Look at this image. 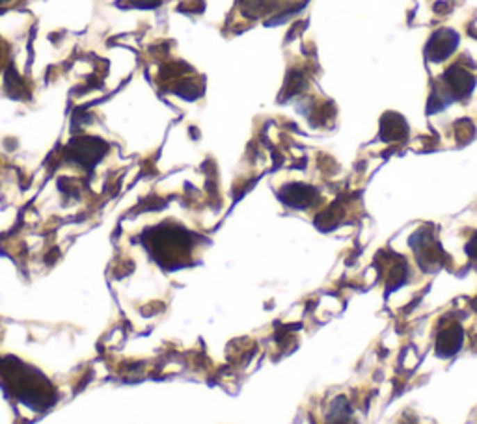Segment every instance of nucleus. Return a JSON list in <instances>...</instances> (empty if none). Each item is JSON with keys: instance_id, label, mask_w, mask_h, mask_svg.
I'll list each match as a JSON object with an SVG mask.
<instances>
[{"instance_id": "1", "label": "nucleus", "mask_w": 477, "mask_h": 424, "mask_svg": "<svg viewBox=\"0 0 477 424\" xmlns=\"http://www.w3.org/2000/svg\"><path fill=\"white\" fill-rule=\"evenodd\" d=\"M408 244L414 250L416 261L425 272H432L442 264V248L438 246V242L435 240V232L429 227L418 229L410 237Z\"/></svg>"}, {"instance_id": "9", "label": "nucleus", "mask_w": 477, "mask_h": 424, "mask_svg": "<svg viewBox=\"0 0 477 424\" xmlns=\"http://www.w3.org/2000/svg\"><path fill=\"white\" fill-rule=\"evenodd\" d=\"M408 275H410V272H408V264L405 262V259L399 262H396L394 266L390 268V272H388V279H386V289L388 291H396V289H399V287H403L405 283L408 281Z\"/></svg>"}, {"instance_id": "12", "label": "nucleus", "mask_w": 477, "mask_h": 424, "mask_svg": "<svg viewBox=\"0 0 477 424\" xmlns=\"http://www.w3.org/2000/svg\"><path fill=\"white\" fill-rule=\"evenodd\" d=\"M464 251H466V255L470 257L471 261L477 262V232L471 237L470 240H468V242H466Z\"/></svg>"}, {"instance_id": "2", "label": "nucleus", "mask_w": 477, "mask_h": 424, "mask_svg": "<svg viewBox=\"0 0 477 424\" xmlns=\"http://www.w3.org/2000/svg\"><path fill=\"white\" fill-rule=\"evenodd\" d=\"M460 35L451 28H438L437 32H432L431 37L427 40L425 45V58L435 64L446 62L449 56H453V53L459 49Z\"/></svg>"}, {"instance_id": "14", "label": "nucleus", "mask_w": 477, "mask_h": 424, "mask_svg": "<svg viewBox=\"0 0 477 424\" xmlns=\"http://www.w3.org/2000/svg\"><path fill=\"white\" fill-rule=\"evenodd\" d=\"M474 309H476V311H477V298H476V300H474Z\"/></svg>"}, {"instance_id": "4", "label": "nucleus", "mask_w": 477, "mask_h": 424, "mask_svg": "<svg viewBox=\"0 0 477 424\" xmlns=\"http://www.w3.org/2000/svg\"><path fill=\"white\" fill-rule=\"evenodd\" d=\"M280 199H282V203H285L287 207H291V209H309V207H314L317 201H319V192H317V188H314V186L309 185H302V183H293V185H287L284 186L282 190H280Z\"/></svg>"}, {"instance_id": "8", "label": "nucleus", "mask_w": 477, "mask_h": 424, "mask_svg": "<svg viewBox=\"0 0 477 424\" xmlns=\"http://www.w3.org/2000/svg\"><path fill=\"white\" fill-rule=\"evenodd\" d=\"M455 99L453 95L444 87L442 82H437L431 90V95H429V103H427V114H438V112L446 110L449 105H453Z\"/></svg>"}, {"instance_id": "3", "label": "nucleus", "mask_w": 477, "mask_h": 424, "mask_svg": "<svg viewBox=\"0 0 477 424\" xmlns=\"http://www.w3.org/2000/svg\"><path fill=\"white\" fill-rule=\"evenodd\" d=\"M440 82L453 95L455 101L468 99L471 93H474V87H476V76L459 64L449 65L448 69L444 71L442 80Z\"/></svg>"}, {"instance_id": "5", "label": "nucleus", "mask_w": 477, "mask_h": 424, "mask_svg": "<svg viewBox=\"0 0 477 424\" xmlns=\"http://www.w3.org/2000/svg\"><path fill=\"white\" fill-rule=\"evenodd\" d=\"M408 128L407 119L397 114V112H386L385 116L380 117V128H378V136L386 144H394V142H403L408 138Z\"/></svg>"}, {"instance_id": "15", "label": "nucleus", "mask_w": 477, "mask_h": 424, "mask_svg": "<svg viewBox=\"0 0 477 424\" xmlns=\"http://www.w3.org/2000/svg\"><path fill=\"white\" fill-rule=\"evenodd\" d=\"M0 2H2V0H0Z\"/></svg>"}, {"instance_id": "11", "label": "nucleus", "mask_w": 477, "mask_h": 424, "mask_svg": "<svg viewBox=\"0 0 477 424\" xmlns=\"http://www.w3.org/2000/svg\"><path fill=\"white\" fill-rule=\"evenodd\" d=\"M455 136H457V142L459 144H470L474 136H476V127L470 119H460V121L455 123Z\"/></svg>"}, {"instance_id": "6", "label": "nucleus", "mask_w": 477, "mask_h": 424, "mask_svg": "<svg viewBox=\"0 0 477 424\" xmlns=\"http://www.w3.org/2000/svg\"><path fill=\"white\" fill-rule=\"evenodd\" d=\"M462 341H464V330L457 322L446 325L437 337V354L440 357H453L462 348Z\"/></svg>"}, {"instance_id": "10", "label": "nucleus", "mask_w": 477, "mask_h": 424, "mask_svg": "<svg viewBox=\"0 0 477 424\" xmlns=\"http://www.w3.org/2000/svg\"><path fill=\"white\" fill-rule=\"evenodd\" d=\"M280 0H243V12L248 17H261L278 6Z\"/></svg>"}, {"instance_id": "13", "label": "nucleus", "mask_w": 477, "mask_h": 424, "mask_svg": "<svg viewBox=\"0 0 477 424\" xmlns=\"http://www.w3.org/2000/svg\"><path fill=\"white\" fill-rule=\"evenodd\" d=\"M134 6H140V8H153V6H159V2L161 0H131Z\"/></svg>"}, {"instance_id": "7", "label": "nucleus", "mask_w": 477, "mask_h": 424, "mask_svg": "<svg viewBox=\"0 0 477 424\" xmlns=\"http://www.w3.org/2000/svg\"><path fill=\"white\" fill-rule=\"evenodd\" d=\"M105 144H103L101 139L95 138H81L71 144V153H73V157H75L81 164L97 162V160L105 155Z\"/></svg>"}]
</instances>
